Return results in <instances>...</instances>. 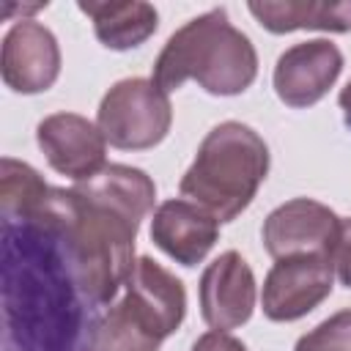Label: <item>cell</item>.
I'll use <instances>...</instances> for the list:
<instances>
[{"mask_svg":"<svg viewBox=\"0 0 351 351\" xmlns=\"http://www.w3.org/2000/svg\"><path fill=\"white\" fill-rule=\"evenodd\" d=\"M266 176V140L241 121H222L197 145L178 189L181 197L197 203L219 222H233L252 203Z\"/></svg>","mask_w":351,"mask_h":351,"instance_id":"3957f363","label":"cell"},{"mask_svg":"<svg viewBox=\"0 0 351 351\" xmlns=\"http://www.w3.org/2000/svg\"><path fill=\"white\" fill-rule=\"evenodd\" d=\"M293 351H351V310H340L302 335Z\"/></svg>","mask_w":351,"mask_h":351,"instance_id":"ac0fdd59","label":"cell"},{"mask_svg":"<svg viewBox=\"0 0 351 351\" xmlns=\"http://www.w3.org/2000/svg\"><path fill=\"white\" fill-rule=\"evenodd\" d=\"M343 71V52L329 38L299 41L274 63V93L285 107L304 110L318 104Z\"/></svg>","mask_w":351,"mask_h":351,"instance_id":"9c48e42d","label":"cell"},{"mask_svg":"<svg viewBox=\"0 0 351 351\" xmlns=\"http://www.w3.org/2000/svg\"><path fill=\"white\" fill-rule=\"evenodd\" d=\"M247 8L269 33H351V0H252L247 3Z\"/></svg>","mask_w":351,"mask_h":351,"instance_id":"5bb4252c","label":"cell"},{"mask_svg":"<svg viewBox=\"0 0 351 351\" xmlns=\"http://www.w3.org/2000/svg\"><path fill=\"white\" fill-rule=\"evenodd\" d=\"M173 123L170 96L145 77L118 80L99 101L96 126L104 140L121 151H145L159 145Z\"/></svg>","mask_w":351,"mask_h":351,"instance_id":"277c9868","label":"cell"},{"mask_svg":"<svg viewBox=\"0 0 351 351\" xmlns=\"http://www.w3.org/2000/svg\"><path fill=\"white\" fill-rule=\"evenodd\" d=\"M332 263H335V274H337L340 285L351 288V217L340 219L337 241L332 250Z\"/></svg>","mask_w":351,"mask_h":351,"instance_id":"d6986e66","label":"cell"},{"mask_svg":"<svg viewBox=\"0 0 351 351\" xmlns=\"http://www.w3.org/2000/svg\"><path fill=\"white\" fill-rule=\"evenodd\" d=\"M258 77V52L228 11L211 8L181 25L154 60V82L170 93L195 80L211 96H239Z\"/></svg>","mask_w":351,"mask_h":351,"instance_id":"7a4b0ae2","label":"cell"},{"mask_svg":"<svg viewBox=\"0 0 351 351\" xmlns=\"http://www.w3.org/2000/svg\"><path fill=\"white\" fill-rule=\"evenodd\" d=\"M192 351H247V346L228 332H206L192 343Z\"/></svg>","mask_w":351,"mask_h":351,"instance_id":"ffe728a7","label":"cell"},{"mask_svg":"<svg viewBox=\"0 0 351 351\" xmlns=\"http://www.w3.org/2000/svg\"><path fill=\"white\" fill-rule=\"evenodd\" d=\"M337 101H340V110H343V118H346V126L351 129V80H348V85L340 90V96H337Z\"/></svg>","mask_w":351,"mask_h":351,"instance_id":"44dd1931","label":"cell"},{"mask_svg":"<svg viewBox=\"0 0 351 351\" xmlns=\"http://www.w3.org/2000/svg\"><path fill=\"white\" fill-rule=\"evenodd\" d=\"M121 307L154 337H170L186 315V288L184 282L148 255L134 261V269L123 285Z\"/></svg>","mask_w":351,"mask_h":351,"instance_id":"52a82bcc","label":"cell"},{"mask_svg":"<svg viewBox=\"0 0 351 351\" xmlns=\"http://www.w3.org/2000/svg\"><path fill=\"white\" fill-rule=\"evenodd\" d=\"M3 82L22 96L44 93L60 77V47L55 33L36 19H16L3 36Z\"/></svg>","mask_w":351,"mask_h":351,"instance_id":"ba28073f","label":"cell"},{"mask_svg":"<svg viewBox=\"0 0 351 351\" xmlns=\"http://www.w3.org/2000/svg\"><path fill=\"white\" fill-rule=\"evenodd\" d=\"M36 143L49 167L66 178L85 181L107 167V140L101 129L77 112H52L36 126Z\"/></svg>","mask_w":351,"mask_h":351,"instance_id":"30bf717a","label":"cell"},{"mask_svg":"<svg viewBox=\"0 0 351 351\" xmlns=\"http://www.w3.org/2000/svg\"><path fill=\"white\" fill-rule=\"evenodd\" d=\"M340 230V217L313 200V197H293L280 203L263 219L261 239L263 250L280 261L291 255H329L335 250Z\"/></svg>","mask_w":351,"mask_h":351,"instance_id":"8992f818","label":"cell"},{"mask_svg":"<svg viewBox=\"0 0 351 351\" xmlns=\"http://www.w3.org/2000/svg\"><path fill=\"white\" fill-rule=\"evenodd\" d=\"M49 186L44 178L25 162H16L5 156L0 162V206H3V222H30L36 219L47 200Z\"/></svg>","mask_w":351,"mask_h":351,"instance_id":"2e32d148","label":"cell"},{"mask_svg":"<svg viewBox=\"0 0 351 351\" xmlns=\"http://www.w3.org/2000/svg\"><path fill=\"white\" fill-rule=\"evenodd\" d=\"M162 340L145 332L121 302L110 304L88 326V351H159Z\"/></svg>","mask_w":351,"mask_h":351,"instance_id":"e0dca14e","label":"cell"},{"mask_svg":"<svg viewBox=\"0 0 351 351\" xmlns=\"http://www.w3.org/2000/svg\"><path fill=\"white\" fill-rule=\"evenodd\" d=\"M335 285V263L329 255H291L274 261L263 277L261 310L269 321L288 324L313 313L329 299Z\"/></svg>","mask_w":351,"mask_h":351,"instance_id":"5b68a950","label":"cell"},{"mask_svg":"<svg viewBox=\"0 0 351 351\" xmlns=\"http://www.w3.org/2000/svg\"><path fill=\"white\" fill-rule=\"evenodd\" d=\"M74 189L126 211L137 222H143L154 211V203H156L154 178L145 170L129 167V165H107L96 176H90L85 181H77Z\"/></svg>","mask_w":351,"mask_h":351,"instance_id":"9a60e30c","label":"cell"},{"mask_svg":"<svg viewBox=\"0 0 351 351\" xmlns=\"http://www.w3.org/2000/svg\"><path fill=\"white\" fill-rule=\"evenodd\" d=\"M77 8L90 16L96 38L115 52L140 47L159 27L156 8L143 0H80Z\"/></svg>","mask_w":351,"mask_h":351,"instance_id":"4fadbf2b","label":"cell"},{"mask_svg":"<svg viewBox=\"0 0 351 351\" xmlns=\"http://www.w3.org/2000/svg\"><path fill=\"white\" fill-rule=\"evenodd\" d=\"M255 274L236 250H228L214 258L203 269L197 282L200 315L217 332H228L247 324L255 310Z\"/></svg>","mask_w":351,"mask_h":351,"instance_id":"8fae6325","label":"cell"},{"mask_svg":"<svg viewBox=\"0 0 351 351\" xmlns=\"http://www.w3.org/2000/svg\"><path fill=\"white\" fill-rule=\"evenodd\" d=\"M217 239L219 219L186 197H173L154 208L151 241L181 266H197Z\"/></svg>","mask_w":351,"mask_h":351,"instance_id":"7c38bea8","label":"cell"},{"mask_svg":"<svg viewBox=\"0 0 351 351\" xmlns=\"http://www.w3.org/2000/svg\"><path fill=\"white\" fill-rule=\"evenodd\" d=\"M30 222L52 233L69 277L88 304H110L126 285L140 230L126 211L69 186L52 189L44 211Z\"/></svg>","mask_w":351,"mask_h":351,"instance_id":"6da1fadb","label":"cell"}]
</instances>
